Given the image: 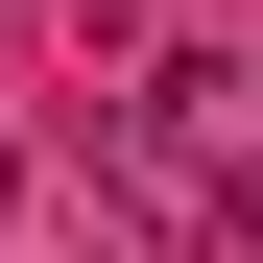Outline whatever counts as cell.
Instances as JSON below:
<instances>
[{"label":"cell","mask_w":263,"mask_h":263,"mask_svg":"<svg viewBox=\"0 0 263 263\" xmlns=\"http://www.w3.org/2000/svg\"><path fill=\"white\" fill-rule=\"evenodd\" d=\"M0 215H24V167H0Z\"/></svg>","instance_id":"1"}]
</instances>
